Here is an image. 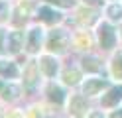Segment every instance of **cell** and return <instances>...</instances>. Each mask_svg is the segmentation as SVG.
Returning <instances> with one entry per match:
<instances>
[{
    "label": "cell",
    "mask_w": 122,
    "mask_h": 118,
    "mask_svg": "<svg viewBox=\"0 0 122 118\" xmlns=\"http://www.w3.org/2000/svg\"><path fill=\"white\" fill-rule=\"evenodd\" d=\"M43 2L55 8H75V0H43Z\"/></svg>",
    "instance_id": "obj_22"
},
{
    "label": "cell",
    "mask_w": 122,
    "mask_h": 118,
    "mask_svg": "<svg viewBox=\"0 0 122 118\" xmlns=\"http://www.w3.org/2000/svg\"><path fill=\"white\" fill-rule=\"evenodd\" d=\"M75 22L79 24V28H95L101 18H98V10L93 6H85L81 4L77 10H75Z\"/></svg>",
    "instance_id": "obj_11"
},
{
    "label": "cell",
    "mask_w": 122,
    "mask_h": 118,
    "mask_svg": "<svg viewBox=\"0 0 122 118\" xmlns=\"http://www.w3.org/2000/svg\"><path fill=\"white\" fill-rule=\"evenodd\" d=\"M6 36H8V30L0 26V55H6Z\"/></svg>",
    "instance_id": "obj_23"
},
{
    "label": "cell",
    "mask_w": 122,
    "mask_h": 118,
    "mask_svg": "<svg viewBox=\"0 0 122 118\" xmlns=\"http://www.w3.org/2000/svg\"><path fill=\"white\" fill-rule=\"evenodd\" d=\"M37 65H40V71L45 81H53L61 75V63H59V55L53 53H41L37 55Z\"/></svg>",
    "instance_id": "obj_6"
},
{
    "label": "cell",
    "mask_w": 122,
    "mask_h": 118,
    "mask_svg": "<svg viewBox=\"0 0 122 118\" xmlns=\"http://www.w3.org/2000/svg\"><path fill=\"white\" fill-rule=\"evenodd\" d=\"M12 16H14V8L10 4V0H0V26L10 24Z\"/></svg>",
    "instance_id": "obj_20"
},
{
    "label": "cell",
    "mask_w": 122,
    "mask_h": 118,
    "mask_svg": "<svg viewBox=\"0 0 122 118\" xmlns=\"http://www.w3.org/2000/svg\"><path fill=\"white\" fill-rule=\"evenodd\" d=\"M28 116H32V118H53V110L45 104H34L30 108Z\"/></svg>",
    "instance_id": "obj_21"
},
{
    "label": "cell",
    "mask_w": 122,
    "mask_h": 118,
    "mask_svg": "<svg viewBox=\"0 0 122 118\" xmlns=\"http://www.w3.org/2000/svg\"><path fill=\"white\" fill-rule=\"evenodd\" d=\"M22 77V69L18 67V63L8 55H0V79L4 81H16Z\"/></svg>",
    "instance_id": "obj_15"
},
{
    "label": "cell",
    "mask_w": 122,
    "mask_h": 118,
    "mask_svg": "<svg viewBox=\"0 0 122 118\" xmlns=\"http://www.w3.org/2000/svg\"><path fill=\"white\" fill-rule=\"evenodd\" d=\"M43 92H45V98H47L53 106H63V104H67L69 94H67V91H65V85H63V83H55V79H53V81H47Z\"/></svg>",
    "instance_id": "obj_9"
},
{
    "label": "cell",
    "mask_w": 122,
    "mask_h": 118,
    "mask_svg": "<svg viewBox=\"0 0 122 118\" xmlns=\"http://www.w3.org/2000/svg\"><path fill=\"white\" fill-rule=\"evenodd\" d=\"M81 71L85 75H102L106 71L104 61L95 53H85L81 57Z\"/></svg>",
    "instance_id": "obj_13"
},
{
    "label": "cell",
    "mask_w": 122,
    "mask_h": 118,
    "mask_svg": "<svg viewBox=\"0 0 122 118\" xmlns=\"http://www.w3.org/2000/svg\"><path fill=\"white\" fill-rule=\"evenodd\" d=\"M110 87V79H106L102 75H87V79H83L81 83V92L85 97H98Z\"/></svg>",
    "instance_id": "obj_7"
},
{
    "label": "cell",
    "mask_w": 122,
    "mask_h": 118,
    "mask_svg": "<svg viewBox=\"0 0 122 118\" xmlns=\"http://www.w3.org/2000/svg\"><path fill=\"white\" fill-rule=\"evenodd\" d=\"M71 37L73 34L69 30L61 28V26H55L47 31V37H45V51L47 53H53V55H63L69 51L71 47Z\"/></svg>",
    "instance_id": "obj_1"
},
{
    "label": "cell",
    "mask_w": 122,
    "mask_h": 118,
    "mask_svg": "<svg viewBox=\"0 0 122 118\" xmlns=\"http://www.w3.org/2000/svg\"><path fill=\"white\" fill-rule=\"evenodd\" d=\"M6 118H28V114L22 108H12V110L6 112Z\"/></svg>",
    "instance_id": "obj_24"
},
{
    "label": "cell",
    "mask_w": 122,
    "mask_h": 118,
    "mask_svg": "<svg viewBox=\"0 0 122 118\" xmlns=\"http://www.w3.org/2000/svg\"><path fill=\"white\" fill-rule=\"evenodd\" d=\"M41 79H43V75H41V71H40L37 59H30L26 65H24V69H22V77H20L22 87H24L26 91L32 92V91H36L37 87H40Z\"/></svg>",
    "instance_id": "obj_5"
},
{
    "label": "cell",
    "mask_w": 122,
    "mask_h": 118,
    "mask_svg": "<svg viewBox=\"0 0 122 118\" xmlns=\"http://www.w3.org/2000/svg\"><path fill=\"white\" fill-rule=\"evenodd\" d=\"M118 30L108 20H101L95 26V39L101 51H114L118 45Z\"/></svg>",
    "instance_id": "obj_2"
},
{
    "label": "cell",
    "mask_w": 122,
    "mask_h": 118,
    "mask_svg": "<svg viewBox=\"0 0 122 118\" xmlns=\"http://www.w3.org/2000/svg\"><path fill=\"white\" fill-rule=\"evenodd\" d=\"M45 37H47V31L43 30V24H32L26 30V53L30 57H37L41 49H45Z\"/></svg>",
    "instance_id": "obj_3"
},
{
    "label": "cell",
    "mask_w": 122,
    "mask_h": 118,
    "mask_svg": "<svg viewBox=\"0 0 122 118\" xmlns=\"http://www.w3.org/2000/svg\"><path fill=\"white\" fill-rule=\"evenodd\" d=\"M104 20H108L112 24H122V4L118 2L104 4Z\"/></svg>",
    "instance_id": "obj_19"
},
{
    "label": "cell",
    "mask_w": 122,
    "mask_h": 118,
    "mask_svg": "<svg viewBox=\"0 0 122 118\" xmlns=\"http://www.w3.org/2000/svg\"><path fill=\"white\" fill-rule=\"evenodd\" d=\"M108 118H122V106H118V108H114L112 112L108 114Z\"/></svg>",
    "instance_id": "obj_27"
},
{
    "label": "cell",
    "mask_w": 122,
    "mask_h": 118,
    "mask_svg": "<svg viewBox=\"0 0 122 118\" xmlns=\"http://www.w3.org/2000/svg\"><path fill=\"white\" fill-rule=\"evenodd\" d=\"M85 118H108V116H106L102 110H91L89 116H85Z\"/></svg>",
    "instance_id": "obj_26"
},
{
    "label": "cell",
    "mask_w": 122,
    "mask_h": 118,
    "mask_svg": "<svg viewBox=\"0 0 122 118\" xmlns=\"http://www.w3.org/2000/svg\"><path fill=\"white\" fill-rule=\"evenodd\" d=\"M95 43H97L95 34H91L89 28H81V30H77V31L73 34V37H71V45H73L77 51H85V53H89L91 47H93Z\"/></svg>",
    "instance_id": "obj_14"
},
{
    "label": "cell",
    "mask_w": 122,
    "mask_h": 118,
    "mask_svg": "<svg viewBox=\"0 0 122 118\" xmlns=\"http://www.w3.org/2000/svg\"><path fill=\"white\" fill-rule=\"evenodd\" d=\"M106 2H118V0H106Z\"/></svg>",
    "instance_id": "obj_31"
},
{
    "label": "cell",
    "mask_w": 122,
    "mask_h": 118,
    "mask_svg": "<svg viewBox=\"0 0 122 118\" xmlns=\"http://www.w3.org/2000/svg\"><path fill=\"white\" fill-rule=\"evenodd\" d=\"M0 118H6V110H2V108H0Z\"/></svg>",
    "instance_id": "obj_28"
},
{
    "label": "cell",
    "mask_w": 122,
    "mask_h": 118,
    "mask_svg": "<svg viewBox=\"0 0 122 118\" xmlns=\"http://www.w3.org/2000/svg\"><path fill=\"white\" fill-rule=\"evenodd\" d=\"M26 47V31L20 28H12L8 30V36H6V55H18L22 49Z\"/></svg>",
    "instance_id": "obj_10"
},
{
    "label": "cell",
    "mask_w": 122,
    "mask_h": 118,
    "mask_svg": "<svg viewBox=\"0 0 122 118\" xmlns=\"http://www.w3.org/2000/svg\"><path fill=\"white\" fill-rule=\"evenodd\" d=\"M106 69H108V79L110 81L122 83V49L112 53V57L108 61V65H106Z\"/></svg>",
    "instance_id": "obj_16"
},
{
    "label": "cell",
    "mask_w": 122,
    "mask_h": 118,
    "mask_svg": "<svg viewBox=\"0 0 122 118\" xmlns=\"http://www.w3.org/2000/svg\"><path fill=\"white\" fill-rule=\"evenodd\" d=\"M118 36L122 37V24H120V28H118Z\"/></svg>",
    "instance_id": "obj_29"
},
{
    "label": "cell",
    "mask_w": 122,
    "mask_h": 118,
    "mask_svg": "<svg viewBox=\"0 0 122 118\" xmlns=\"http://www.w3.org/2000/svg\"><path fill=\"white\" fill-rule=\"evenodd\" d=\"M59 79H61V83H63L65 87H81V83H83V71L77 69V67H67V69L61 71Z\"/></svg>",
    "instance_id": "obj_17"
},
{
    "label": "cell",
    "mask_w": 122,
    "mask_h": 118,
    "mask_svg": "<svg viewBox=\"0 0 122 118\" xmlns=\"http://www.w3.org/2000/svg\"><path fill=\"white\" fill-rule=\"evenodd\" d=\"M81 4H85V6H93V8H101V6H104V2L106 0H79Z\"/></svg>",
    "instance_id": "obj_25"
},
{
    "label": "cell",
    "mask_w": 122,
    "mask_h": 118,
    "mask_svg": "<svg viewBox=\"0 0 122 118\" xmlns=\"http://www.w3.org/2000/svg\"><path fill=\"white\" fill-rule=\"evenodd\" d=\"M67 112H69L71 118H85L89 116V112L93 108H91V102H89V97H85L83 92L79 94H71L69 98H67Z\"/></svg>",
    "instance_id": "obj_8"
},
{
    "label": "cell",
    "mask_w": 122,
    "mask_h": 118,
    "mask_svg": "<svg viewBox=\"0 0 122 118\" xmlns=\"http://www.w3.org/2000/svg\"><path fill=\"white\" fill-rule=\"evenodd\" d=\"M4 85H6V83H2V81H0V91H2V87H4Z\"/></svg>",
    "instance_id": "obj_30"
},
{
    "label": "cell",
    "mask_w": 122,
    "mask_h": 118,
    "mask_svg": "<svg viewBox=\"0 0 122 118\" xmlns=\"http://www.w3.org/2000/svg\"><path fill=\"white\" fill-rule=\"evenodd\" d=\"M36 18L40 24H43V26H49V28H55V26H61L65 20L63 12L59 10V8L51 6V4H40L36 8Z\"/></svg>",
    "instance_id": "obj_4"
},
{
    "label": "cell",
    "mask_w": 122,
    "mask_h": 118,
    "mask_svg": "<svg viewBox=\"0 0 122 118\" xmlns=\"http://www.w3.org/2000/svg\"><path fill=\"white\" fill-rule=\"evenodd\" d=\"M20 97H22V85H18L16 81H8L0 91V98L4 102H16Z\"/></svg>",
    "instance_id": "obj_18"
},
{
    "label": "cell",
    "mask_w": 122,
    "mask_h": 118,
    "mask_svg": "<svg viewBox=\"0 0 122 118\" xmlns=\"http://www.w3.org/2000/svg\"><path fill=\"white\" fill-rule=\"evenodd\" d=\"M122 102V83L110 85L102 94H101V108L102 110H114Z\"/></svg>",
    "instance_id": "obj_12"
}]
</instances>
